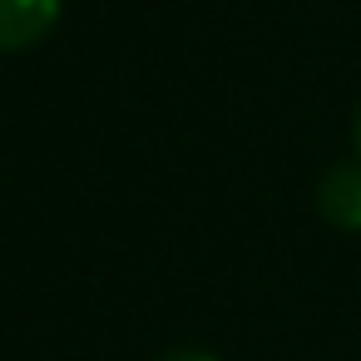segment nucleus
Returning a JSON list of instances; mask_svg holds the SVG:
<instances>
[{"label": "nucleus", "instance_id": "obj_2", "mask_svg": "<svg viewBox=\"0 0 361 361\" xmlns=\"http://www.w3.org/2000/svg\"><path fill=\"white\" fill-rule=\"evenodd\" d=\"M317 208L341 233H356L361 228V159L326 169V178L317 183Z\"/></svg>", "mask_w": 361, "mask_h": 361}, {"label": "nucleus", "instance_id": "obj_1", "mask_svg": "<svg viewBox=\"0 0 361 361\" xmlns=\"http://www.w3.org/2000/svg\"><path fill=\"white\" fill-rule=\"evenodd\" d=\"M60 20V0H0V55L40 45Z\"/></svg>", "mask_w": 361, "mask_h": 361}, {"label": "nucleus", "instance_id": "obj_4", "mask_svg": "<svg viewBox=\"0 0 361 361\" xmlns=\"http://www.w3.org/2000/svg\"><path fill=\"white\" fill-rule=\"evenodd\" d=\"M356 159H361V114H356Z\"/></svg>", "mask_w": 361, "mask_h": 361}, {"label": "nucleus", "instance_id": "obj_3", "mask_svg": "<svg viewBox=\"0 0 361 361\" xmlns=\"http://www.w3.org/2000/svg\"><path fill=\"white\" fill-rule=\"evenodd\" d=\"M159 361H218V356H208V351H169Z\"/></svg>", "mask_w": 361, "mask_h": 361}]
</instances>
